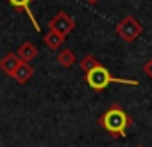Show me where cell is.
Wrapping results in <instances>:
<instances>
[{
  "mask_svg": "<svg viewBox=\"0 0 152 147\" xmlns=\"http://www.w3.org/2000/svg\"><path fill=\"white\" fill-rule=\"evenodd\" d=\"M131 122H132L131 117L118 104L107 108L99 118V126L104 127L109 135H113L116 138H125L127 136V127L131 126Z\"/></svg>",
  "mask_w": 152,
  "mask_h": 147,
  "instance_id": "6da1fadb",
  "label": "cell"
},
{
  "mask_svg": "<svg viewBox=\"0 0 152 147\" xmlns=\"http://www.w3.org/2000/svg\"><path fill=\"white\" fill-rule=\"evenodd\" d=\"M84 79H86L88 86L93 88V90H97V92L106 90L109 85H129V86H138L140 85L136 79H120V77H115L104 65H99L91 72L84 74Z\"/></svg>",
  "mask_w": 152,
  "mask_h": 147,
  "instance_id": "7a4b0ae2",
  "label": "cell"
},
{
  "mask_svg": "<svg viewBox=\"0 0 152 147\" xmlns=\"http://www.w3.org/2000/svg\"><path fill=\"white\" fill-rule=\"evenodd\" d=\"M115 31H116V34L125 41V43H132V41H136L140 36H141V32H143V25L134 18V16H125V18H122L116 25H115Z\"/></svg>",
  "mask_w": 152,
  "mask_h": 147,
  "instance_id": "3957f363",
  "label": "cell"
},
{
  "mask_svg": "<svg viewBox=\"0 0 152 147\" xmlns=\"http://www.w3.org/2000/svg\"><path fill=\"white\" fill-rule=\"evenodd\" d=\"M73 29H75V20L70 18L64 11H59V13L48 22V31H52V32H56V34H59V36H63V38H66Z\"/></svg>",
  "mask_w": 152,
  "mask_h": 147,
  "instance_id": "277c9868",
  "label": "cell"
},
{
  "mask_svg": "<svg viewBox=\"0 0 152 147\" xmlns=\"http://www.w3.org/2000/svg\"><path fill=\"white\" fill-rule=\"evenodd\" d=\"M20 57L15 54V52H9V54H6L2 59H0V70H2L6 76H9V77H13V74H15V70L20 66Z\"/></svg>",
  "mask_w": 152,
  "mask_h": 147,
  "instance_id": "5b68a950",
  "label": "cell"
},
{
  "mask_svg": "<svg viewBox=\"0 0 152 147\" xmlns=\"http://www.w3.org/2000/svg\"><path fill=\"white\" fill-rule=\"evenodd\" d=\"M7 2L11 4V7L15 9V11H23V13H27L29 15V18H31V22H32V25H34V29L39 32L41 31V27H39V24L36 22V16L32 15V11H31V2H34V0H7Z\"/></svg>",
  "mask_w": 152,
  "mask_h": 147,
  "instance_id": "8992f818",
  "label": "cell"
},
{
  "mask_svg": "<svg viewBox=\"0 0 152 147\" xmlns=\"http://www.w3.org/2000/svg\"><path fill=\"white\" fill-rule=\"evenodd\" d=\"M16 56L20 57L22 63H31V61L38 56V47H36L34 43H31V41H25V43H22V45L18 47Z\"/></svg>",
  "mask_w": 152,
  "mask_h": 147,
  "instance_id": "52a82bcc",
  "label": "cell"
},
{
  "mask_svg": "<svg viewBox=\"0 0 152 147\" xmlns=\"http://www.w3.org/2000/svg\"><path fill=\"white\" fill-rule=\"evenodd\" d=\"M34 76V68L31 63H20V66L15 70L13 74V79L18 83V85H25L31 77Z\"/></svg>",
  "mask_w": 152,
  "mask_h": 147,
  "instance_id": "ba28073f",
  "label": "cell"
},
{
  "mask_svg": "<svg viewBox=\"0 0 152 147\" xmlns=\"http://www.w3.org/2000/svg\"><path fill=\"white\" fill-rule=\"evenodd\" d=\"M75 61H77V56L72 52V49H63L57 54V63L64 68H70L72 65H75Z\"/></svg>",
  "mask_w": 152,
  "mask_h": 147,
  "instance_id": "9c48e42d",
  "label": "cell"
},
{
  "mask_svg": "<svg viewBox=\"0 0 152 147\" xmlns=\"http://www.w3.org/2000/svg\"><path fill=\"white\" fill-rule=\"evenodd\" d=\"M64 40H66V38H63V36H59V34H56V32H52V31H48V32L43 36L45 45H47L48 49H52V50H57V49L64 43Z\"/></svg>",
  "mask_w": 152,
  "mask_h": 147,
  "instance_id": "30bf717a",
  "label": "cell"
},
{
  "mask_svg": "<svg viewBox=\"0 0 152 147\" xmlns=\"http://www.w3.org/2000/svg\"><path fill=\"white\" fill-rule=\"evenodd\" d=\"M79 65H81V70L84 72V74H88V72H91L93 68H97L99 65H102L95 56H91V54H88V56H84L81 61H79Z\"/></svg>",
  "mask_w": 152,
  "mask_h": 147,
  "instance_id": "8fae6325",
  "label": "cell"
},
{
  "mask_svg": "<svg viewBox=\"0 0 152 147\" xmlns=\"http://www.w3.org/2000/svg\"><path fill=\"white\" fill-rule=\"evenodd\" d=\"M143 74H145L148 79H152V59H148V61L143 65Z\"/></svg>",
  "mask_w": 152,
  "mask_h": 147,
  "instance_id": "7c38bea8",
  "label": "cell"
},
{
  "mask_svg": "<svg viewBox=\"0 0 152 147\" xmlns=\"http://www.w3.org/2000/svg\"><path fill=\"white\" fill-rule=\"evenodd\" d=\"M86 2H88V4H97L99 0H86Z\"/></svg>",
  "mask_w": 152,
  "mask_h": 147,
  "instance_id": "4fadbf2b",
  "label": "cell"
}]
</instances>
